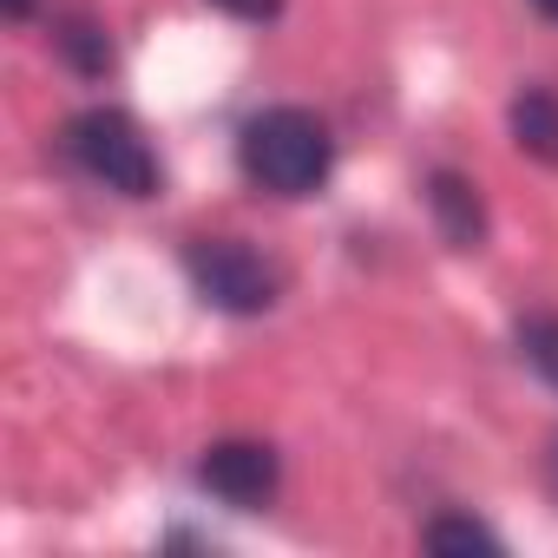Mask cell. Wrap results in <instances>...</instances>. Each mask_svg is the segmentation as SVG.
<instances>
[{
	"label": "cell",
	"mask_w": 558,
	"mask_h": 558,
	"mask_svg": "<svg viewBox=\"0 0 558 558\" xmlns=\"http://www.w3.org/2000/svg\"><path fill=\"white\" fill-rule=\"evenodd\" d=\"M427 204H434V217H440L453 250H473L486 236V210H480V197H473V184L460 171H434L427 178Z\"/></svg>",
	"instance_id": "cell-5"
},
{
	"label": "cell",
	"mask_w": 558,
	"mask_h": 558,
	"mask_svg": "<svg viewBox=\"0 0 558 558\" xmlns=\"http://www.w3.org/2000/svg\"><path fill=\"white\" fill-rule=\"evenodd\" d=\"M236 158H243V178L250 184H263L276 197H310L329 178V165H336V138L303 106H269V112H256L243 125Z\"/></svg>",
	"instance_id": "cell-1"
},
{
	"label": "cell",
	"mask_w": 558,
	"mask_h": 558,
	"mask_svg": "<svg viewBox=\"0 0 558 558\" xmlns=\"http://www.w3.org/2000/svg\"><path fill=\"white\" fill-rule=\"evenodd\" d=\"M532 8H538V14H545V21H558V0H532Z\"/></svg>",
	"instance_id": "cell-11"
},
{
	"label": "cell",
	"mask_w": 558,
	"mask_h": 558,
	"mask_svg": "<svg viewBox=\"0 0 558 558\" xmlns=\"http://www.w3.org/2000/svg\"><path fill=\"white\" fill-rule=\"evenodd\" d=\"M184 269H191L197 296L210 310H223V316H263L276 303V269L250 243H236V236H197Z\"/></svg>",
	"instance_id": "cell-3"
},
{
	"label": "cell",
	"mask_w": 558,
	"mask_h": 558,
	"mask_svg": "<svg viewBox=\"0 0 558 558\" xmlns=\"http://www.w3.org/2000/svg\"><path fill=\"white\" fill-rule=\"evenodd\" d=\"M197 480H204L223 506L256 512V506H269V499H276V453H269L263 440H217V447L204 453Z\"/></svg>",
	"instance_id": "cell-4"
},
{
	"label": "cell",
	"mask_w": 558,
	"mask_h": 558,
	"mask_svg": "<svg viewBox=\"0 0 558 558\" xmlns=\"http://www.w3.org/2000/svg\"><path fill=\"white\" fill-rule=\"evenodd\" d=\"M27 8H34V0H8V14H14V21H21V14H27Z\"/></svg>",
	"instance_id": "cell-12"
},
{
	"label": "cell",
	"mask_w": 558,
	"mask_h": 558,
	"mask_svg": "<svg viewBox=\"0 0 558 558\" xmlns=\"http://www.w3.org/2000/svg\"><path fill=\"white\" fill-rule=\"evenodd\" d=\"M519 349H525V362L558 388V316H525V323H519Z\"/></svg>",
	"instance_id": "cell-8"
},
{
	"label": "cell",
	"mask_w": 558,
	"mask_h": 558,
	"mask_svg": "<svg viewBox=\"0 0 558 558\" xmlns=\"http://www.w3.org/2000/svg\"><path fill=\"white\" fill-rule=\"evenodd\" d=\"M66 158H73L86 178H99L106 191H119V197H151V191H158V151H151L145 132H138L125 112H112V106H93V112L66 119Z\"/></svg>",
	"instance_id": "cell-2"
},
{
	"label": "cell",
	"mask_w": 558,
	"mask_h": 558,
	"mask_svg": "<svg viewBox=\"0 0 558 558\" xmlns=\"http://www.w3.org/2000/svg\"><path fill=\"white\" fill-rule=\"evenodd\" d=\"M60 53H66V60L80 66V73H93V80H99V73L112 66V40H106V34H99L93 21H73V27L60 34Z\"/></svg>",
	"instance_id": "cell-7"
},
{
	"label": "cell",
	"mask_w": 558,
	"mask_h": 558,
	"mask_svg": "<svg viewBox=\"0 0 558 558\" xmlns=\"http://www.w3.org/2000/svg\"><path fill=\"white\" fill-rule=\"evenodd\" d=\"M210 8H223V14H236V21H276V8H283V0H210Z\"/></svg>",
	"instance_id": "cell-10"
},
{
	"label": "cell",
	"mask_w": 558,
	"mask_h": 558,
	"mask_svg": "<svg viewBox=\"0 0 558 558\" xmlns=\"http://www.w3.org/2000/svg\"><path fill=\"white\" fill-rule=\"evenodd\" d=\"M512 138H519L525 158L558 165V99H551L545 86H525V93L512 99Z\"/></svg>",
	"instance_id": "cell-6"
},
{
	"label": "cell",
	"mask_w": 558,
	"mask_h": 558,
	"mask_svg": "<svg viewBox=\"0 0 558 558\" xmlns=\"http://www.w3.org/2000/svg\"><path fill=\"white\" fill-rule=\"evenodd\" d=\"M421 538H427L434 551H499V538H493L480 519H434Z\"/></svg>",
	"instance_id": "cell-9"
}]
</instances>
